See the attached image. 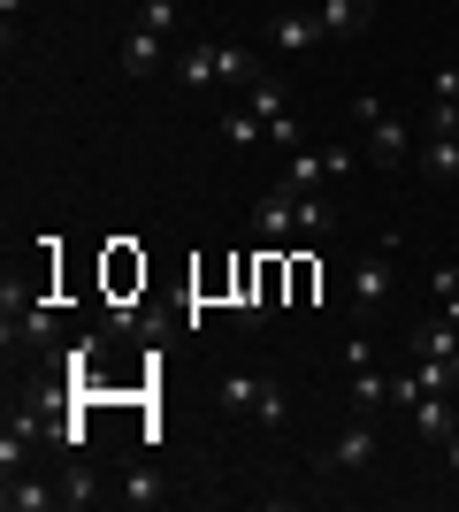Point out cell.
<instances>
[{
  "instance_id": "obj_15",
  "label": "cell",
  "mask_w": 459,
  "mask_h": 512,
  "mask_svg": "<svg viewBox=\"0 0 459 512\" xmlns=\"http://www.w3.org/2000/svg\"><path fill=\"white\" fill-rule=\"evenodd\" d=\"M414 428H421V436H437V444H444V436H452V428H459V413H452V390H429V398H421V406H414Z\"/></svg>"
},
{
  "instance_id": "obj_24",
  "label": "cell",
  "mask_w": 459,
  "mask_h": 512,
  "mask_svg": "<svg viewBox=\"0 0 459 512\" xmlns=\"http://www.w3.org/2000/svg\"><path fill=\"white\" fill-rule=\"evenodd\" d=\"M437 100H459V62H444V69H437Z\"/></svg>"
},
{
  "instance_id": "obj_18",
  "label": "cell",
  "mask_w": 459,
  "mask_h": 512,
  "mask_svg": "<svg viewBox=\"0 0 459 512\" xmlns=\"http://www.w3.org/2000/svg\"><path fill=\"white\" fill-rule=\"evenodd\" d=\"M92 497H100V474H92V467H85V459H77V467H69V474H62V505H77V512H85V505H92Z\"/></svg>"
},
{
  "instance_id": "obj_23",
  "label": "cell",
  "mask_w": 459,
  "mask_h": 512,
  "mask_svg": "<svg viewBox=\"0 0 459 512\" xmlns=\"http://www.w3.org/2000/svg\"><path fill=\"white\" fill-rule=\"evenodd\" d=\"M345 367H352V375H360V367H375V344L360 337V329H352V337H345Z\"/></svg>"
},
{
  "instance_id": "obj_22",
  "label": "cell",
  "mask_w": 459,
  "mask_h": 512,
  "mask_svg": "<svg viewBox=\"0 0 459 512\" xmlns=\"http://www.w3.org/2000/svg\"><path fill=\"white\" fill-rule=\"evenodd\" d=\"M138 23H146V31H161V39H169V31H176V0H138Z\"/></svg>"
},
{
  "instance_id": "obj_11",
  "label": "cell",
  "mask_w": 459,
  "mask_h": 512,
  "mask_svg": "<svg viewBox=\"0 0 459 512\" xmlns=\"http://www.w3.org/2000/svg\"><path fill=\"white\" fill-rule=\"evenodd\" d=\"M8 512H46V505H62V482H39V474H8Z\"/></svg>"
},
{
  "instance_id": "obj_14",
  "label": "cell",
  "mask_w": 459,
  "mask_h": 512,
  "mask_svg": "<svg viewBox=\"0 0 459 512\" xmlns=\"http://www.w3.org/2000/svg\"><path fill=\"white\" fill-rule=\"evenodd\" d=\"M215 130H222V146H238V153L268 138V123H261V115H253L245 100H238V107H222V123H215Z\"/></svg>"
},
{
  "instance_id": "obj_6",
  "label": "cell",
  "mask_w": 459,
  "mask_h": 512,
  "mask_svg": "<svg viewBox=\"0 0 459 512\" xmlns=\"http://www.w3.org/2000/svg\"><path fill=\"white\" fill-rule=\"evenodd\" d=\"M391 299V253H360L352 260V314H375Z\"/></svg>"
},
{
  "instance_id": "obj_10",
  "label": "cell",
  "mask_w": 459,
  "mask_h": 512,
  "mask_svg": "<svg viewBox=\"0 0 459 512\" xmlns=\"http://www.w3.org/2000/svg\"><path fill=\"white\" fill-rule=\"evenodd\" d=\"M375 16V0H322V39H360Z\"/></svg>"
},
{
  "instance_id": "obj_20",
  "label": "cell",
  "mask_w": 459,
  "mask_h": 512,
  "mask_svg": "<svg viewBox=\"0 0 459 512\" xmlns=\"http://www.w3.org/2000/svg\"><path fill=\"white\" fill-rule=\"evenodd\" d=\"M429 299H437V314H444V321H459V268H452V260H444L437 276H429Z\"/></svg>"
},
{
  "instance_id": "obj_16",
  "label": "cell",
  "mask_w": 459,
  "mask_h": 512,
  "mask_svg": "<svg viewBox=\"0 0 459 512\" xmlns=\"http://www.w3.org/2000/svg\"><path fill=\"white\" fill-rule=\"evenodd\" d=\"M161 497H169V482H161L153 467H131V474H123V505H131V512H153Z\"/></svg>"
},
{
  "instance_id": "obj_9",
  "label": "cell",
  "mask_w": 459,
  "mask_h": 512,
  "mask_svg": "<svg viewBox=\"0 0 459 512\" xmlns=\"http://www.w3.org/2000/svg\"><path fill=\"white\" fill-rule=\"evenodd\" d=\"M176 85L184 92H215L222 85V46H184V54H176Z\"/></svg>"
},
{
  "instance_id": "obj_8",
  "label": "cell",
  "mask_w": 459,
  "mask_h": 512,
  "mask_svg": "<svg viewBox=\"0 0 459 512\" xmlns=\"http://www.w3.org/2000/svg\"><path fill=\"white\" fill-rule=\"evenodd\" d=\"M368 467H375V428H345L322 451V474H368Z\"/></svg>"
},
{
  "instance_id": "obj_1",
  "label": "cell",
  "mask_w": 459,
  "mask_h": 512,
  "mask_svg": "<svg viewBox=\"0 0 459 512\" xmlns=\"http://www.w3.org/2000/svg\"><path fill=\"white\" fill-rule=\"evenodd\" d=\"M215 406L238 413V421H261V428H284L291 421V390L276 383V375H245V367H230L215 383Z\"/></svg>"
},
{
  "instance_id": "obj_5",
  "label": "cell",
  "mask_w": 459,
  "mask_h": 512,
  "mask_svg": "<svg viewBox=\"0 0 459 512\" xmlns=\"http://www.w3.org/2000/svg\"><path fill=\"white\" fill-rule=\"evenodd\" d=\"M314 39H322V8H276V16H268V54H276V62L306 54Z\"/></svg>"
},
{
  "instance_id": "obj_12",
  "label": "cell",
  "mask_w": 459,
  "mask_h": 512,
  "mask_svg": "<svg viewBox=\"0 0 459 512\" xmlns=\"http://www.w3.org/2000/svg\"><path fill=\"white\" fill-rule=\"evenodd\" d=\"M245 107H253V115H261V123H284L291 115V92H284V77H253V85H245Z\"/></svg>"
},
{
  "instance_id": "obj_27",
  "label": "cell",
  "mask_w": 459,
  "mask_h": 512,
  "mask_svg": "<svg viewBox=\"0 0 459 512\" xmlns=\"http://www.w3.org/2000/svg\"><path fill=\"white\" fill-rule=\"evenodd\" d=\"M452 130H459V123H452Z\"/></svg>"
},
{
  "instance_id": "obj_25",
  "label": "cell",
  "mask_w": 459,
  "mask_h": 512,
  "mask_svg": "<svg viewBox=\"0 0 459 512\" xmlns=\"http://www.w3.org/2000/svg\"><path fill=\"white\" fill-rule=\"evenodd\" d=\"M444 459H452V482H459V428L444 436Z\"/></svg>"
},
{
  "instance_id": "obj_2",
  "label": "cell",
  "mask_w": 459,
  "mask_h": 512,
  "mask_svg": "<svg viewBox=\"0 0 459 512\" xmlns=\"http://www.w3.org/2000/svg\"><path fill=\"white\" fill-rule=\"evenodd\" d=\"M352 123L368 130V153L391 169V161H406L414 153V130H406V115H391L383 100H352Z\"/></svg>"
},
{
  "instance_id": "obj_19",
  "label": "cell",
  "mask_w": 459,
  "mask_h": 512,
  "mask_svg": "<svg viewBox=\"0 0 459 512\" xmlns=\"http://www.w3.org/2000/svg\"><path fill=\"white\" fill-rule=\"evenodd\" d=\"M261 77V54L253 46H222V85H253Z\"/></svg>"
},
{
  "instance_id": "obj_21",
  "label": "cell",
  "mask_w": 459,
  "mask_h": 512,
  "mask_svg": "<svg viewBox=\"0 0 459 512\" xmlns=\"http://www.w3.org/2000/svg\"><path fill=\"white\" fill-rule=\"evenodd\" d=\"M383 398H391V375L360 367V375H352V406H383Z\"/></svg>"
},
{
  "instance_id": "obj_17",
  "label": "cell",
  "mask_w": 459,
  "mask_h": 512,
  "mask_svg": "<svg viewBox=\"0 0 459 512\" xmlns=\"http://www.w3.org/2000/svg\"><path fill=\"white\" fill-rule=\"evenodd\" d=\"M421 398H429V383H421V367H398V375H391V398H383V406H398V413H414Z\"/></svg>"
},
{
  "instance_id": "obj_4",
  "label": "cell",
  "mask_w": 459,
  "mask_h": 512,
  "mask_svg": "<svg viewBox=\"0 0 459 512\" xmlns=\"http://www.w3.org/2000/svg\"><path fill=\"white\" fill-rule=\"evenodd\" d=\"M253 230H261V245H276V253H284L291 237H299V192L268 184V192L253 199Z\"/></svg>"
},
{
  "instance_id": "obj_3",
  "label": "cell",
  "mask_w": 459,
  "mask_h": 512,
  "mask_svg": "<svg viewBox=\"0 0 459 512\" xmlns=\"http://www.w3.org/2000/svg\"><path fill=\"white\" fill-rule=\"evenodd\" d=\"M345 169H352L345 146H291L284 169H276V184H284V192H314L322 176H345Z\"/></svg>"
},
{
  "instance_id": "obj_26",
  "label": "cell",
  "mask_w": 459,
  "mask_h": 512,
  "mask_svg": "<svg viewBox=\"0 0 459 512\" xmlns=\"http://www.w3.org/2000/svg\"><path fill=\"white\" fill-rule=\"evenodd\" d=\"M16 8H23V0H0V16H8V23H16Z\"/></svg>"
},
{
  "instance_id": "obj_13",
  "label": "cell",
  "mask_w": 459,
  "mask_h": 512,
  "mask_svg": "<svg viewBox=\"0 0 459 512\" xmlns=\"http://www.w3.org/2000/svg\"><path fill=\"white\" fill-rule=\"evenodd\" d=\"M421 169L437 176V184H452V176H459V130H437V123H429V146H421Z\"/></svg>"
},
{
  "instance_id": "obj_7",
  "label": "cell",
  "mask_w": 459,
  "mask_h": 512,
  "mask_svg": "<svg viewBox=\"0 0 459 512\" xmlns=\"http://www.w3.org/2000/svg\"><path fill=\"white\" fill-rule=\"evenodd\" d=\"M169 62V39L161 31H146V23H131V39H123V77H161Z\"/></svg>"
}]
</instances>
